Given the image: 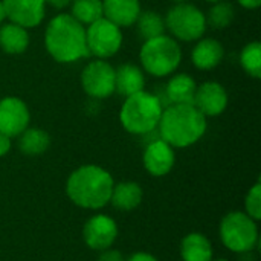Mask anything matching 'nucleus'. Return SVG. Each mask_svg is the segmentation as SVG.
I'll return each instance as SVG.
<instances>
[{
    "instance_id": "36",
    "label": "nucleus",
    "mask_w": 261,
    "mask_h": 261,
    "mask_svg": "<svg viewBox=\"0 0 261 261\" xmlns=\"http://www.w3.org/2000/svg\"><path fill=\"white\" fill-rule=\"evenodd\" d=\"M213 261V260H211ZM214 261H228V260H223V258H220V260H214Z\"/></svg>"
},
{
    "instance_id": "16",
    "label": "nucleus",
    "mask_w": 261,
    "mask_h": 261,
    "mask_svg": "<svg viewBox=\"0 0 261 261\" xmlns=\"http://www.w3.org/2000/svg\"><path fill=\"white\" fill-rule=\"evenodd\" d=\"M225 57L223 44L211 37L199 38L191 52V61L199 70H213L216 69Z\"/></svg>"
},
{
    "instance_id": "21",
    "label": "nucleus",
    "mask_w": 261,
    "mask_h": 261,
    "mask_svg": "<svg viewBox=\"0 0 261 261\" xmlns=\"http://www.w3.org/2000/svg\"><path fill=\"white\" fill-rule=\"evenodd\" d=\"M112 205L121 211H132L142 202V188L136 182H121L113 187Z\"/></svg>"
},
{
    "instance_id": "7",
    "label": "nucleus",
    "mask_w": 261,
    "mask_h": 261,
    "mask_svg": "<svg viewBox=\"0 0 261 261\" xmlns=\"http://www.w3.org/2000/svg\"><path fill=\"white\" fill-rule=\"evenodd\" d=\"M220 239L222 243L232 252H251L258 242L257 223L246 213H229L220 223Z\"/></svg>"
},
{
    "instance_id": "10",
    "label": "nucleus",
    "mask_w": 261,
    "mask_h": 261,
    "mask_svg": "<svg viewBox=\"0 0 261 261\" xmlns=\"http://www.w3.org/2000/svg\"><path fill=\"white\" fill-rule=\"evenodd\" d=\"M31 122L28 104L18 96H5L0 99V133L18 138Z\"/></svg>"
},
{
    "instance_id": "19",
    "label": "nucleus",
    "mask_w": 261,
    "mask_h": 261,
    "mask_svg": "<svg viewBox=\"0 0 261 261\" xmlns=\"http://www.w3.org/2000/svg\"><path fill=\"white\" fill-rule=\"evenodd\" d=\"M31 38L26 28L12 21H5L0 26V49L8 55H20L29 47Z\"/></svg>"
},
{
    "instance_id": "11",
    "label": "nucleus",
    "mask_w": 261,
    "mask_h": 261,
    "mask_svg": "<svg viewBox=\"0 0 261 261\" xmlns=\"http://www.w3.org/2000/svg\"><path fill=\"white\" fill-rule=\"evenodd\" d=\"M229 102L228 92L223 84L219 81H205L197 84L196 95L193 99V106L200 110L206 118H214L222 115Z\"/></svg>"
},
{
    "instance_id": "24",
    "label": "nucleus",
    "mask_w": 261,
    "mask_h": 261,
    "mask_svg": "<svg viewBox=\"0 0 261 261\" xmlns=\"http://www.w3.org/2000/svg\"><path fill=\"white\" fill-rule=\"evenodd\" d=\"M70 15L84 26L102 17V0H72Z\"/></svg>"
},
{
    "instance_id": "1",
    "label": "nucleus",
    "mask_w": 261,
    "mask_h": 261,
    "mask_svg": "<svg viewBox=\"0 0 261 261\" xmlns=\"http://www.w3.org/2000/svg\"><path fill=\"white\" fill-rule=\"evenodd\" d=\"M44 47L47 54L61 64H70L89 57L86 43V26L69 12L57 14L46 26Z\"/></svg>"
},
{
    "instance_id": "33",
    "label": "nucleus",
    "mask_w": 261,
    "mask_h": 261,
    "mask_svg": "<svg viewBox=\"0 0 261 261\" xmlns=\"http://www.w3.org/2000/svg\"><path fill=\"white\" fill-rule=\"evenodd\" d=\"M6 20H8V17H6V11H5V6H3V2L0 0V26H2Z\"/></svg>"
},
{
    "instance_id": "27",
    "label": "nucleus",
    "mask_w": 261,
    "mask_h": 261,
    "mask_svg": "<svg viewBox=\"0 0 261 261\" xmlns=\"http://www.w3.org/2000/svg\"><path fill=\"white\" fill-rule=\"evenodd\" d=\"M246 214L255 222L261 219V184L257 182L248 193L245 200Z\"/></svg>"
},
{
    "instance_id": "29",
    "label": "nucleus",
    "mask_w": 261,
    "mask_h": 261,
    "mask_svg": "<svg viewBox=\"0 0 261 261\" xmlns=\"http://www.w3.org/2000/svg\"><path fill=\"white\" fill-rule=\"evenodd\" d=\"M11 147H12L11 138L6 136V135H3V133H0V158L6 156V154L9 153Z\"/></svg>"
},
{
    "instance_id": "12",
    "label": "nucleus",
    "mask_w": 261,
    "mask_h": 261,
    "mask_svg": "<svg viewBox=\"0 0 261 261\" xmlns=\"http://www.w3.org/2000/svg\"><path fill=\"white\" fill-rule=\"evenodd\" d=\"M83 237L90 249L106 251L115 243L118 237V225L109 216H93L86 222Z\"/></svg>"
},
{
    "instance_id": "23",
    "label": "nucleus",
    "mask_w": 261,
    "mask_h": 261,
    "mask_svg": "<svg viewBox=\"0 0 261 261\" xmlns=\"http://www.w3.org/2000/svg\"><path fill=\"white\" fill-rule=\"evenodd\" d=\"M135 26H136L138 35L144 41L154 38V37H159V35L165 34V31H167L164 15H161L158 11H153V9L141 11Z\"/></svg>"
},
{
    "instance_id": "4",
    "label": "nucleus",
    "mask_w": 261,
    "mask_h": 261,
    "mask_svg": "<svg viewBox=\"0 0 261 261\" xmlns=\"http://www.w3.org/2000/svg\"><path fill=\"white\" fill-rule=\"evenodd\" d=\"M164 102L154 93L141 90L124 98L119 110L122 127L132 135H150L159 125Z\"/></svg>"
},
{
    "instance_id": "15",
    "label": "nucleus",
    "mask_w": 261,
    "mask_h": 261,
    "mask_svg": "<svg viewBox=\"0 0 261 261\" xmlns=\"http://www.w3.org/2000/svg\"><path fill=\"white\" fill-rule=\"evenodd\" d=\"M141 11L139 0H102V17L121 29L135 26Z\"/></svg>"
},
{
    "instance_id": "20",
    "label": "nucleus",
    "mask_w": 261,
    "mask_h": 261,
    "mask_svg": "<svg viewBox=\"0 0 261 261\" xmlns=\"http://www.w3.org/2000/svg\"><path fill=\"white\" fill-rule=\"evenodd\" d=\"M180 255L184 261H211L213 246L203 234L193 232L184 237L180 243Z\"/></svg>"
},
{
    "instance_id": "17",
    "label": "nucleus",
    "mask_w": 261,
    "mask_h": 261,
    "mask_svg": "<svg viewBox=\"0 0 261 261\" xmlns=\"http://www.w3.org/2000/svg\"><path fill=\"white\" fill-rule=\"evenodd\" d=\"M141 90H145V75L139 66L125 63L115 69V92L116 93L127 98Z\"/></svg>"
},
{
    "instance_id": "30",
    "label": "nucleus",
    "mask_w": 261,
    "mask_h": 261,
    "mask_svg": "<svg viewBox=\"0 0 261 261\" xmlns=\"http://www.w3.org/2000/svg\"><path fill=\"white\" fill-rule=\"evenodd\" d=\"M125 261H159L156 257H153L151 254H147V252H136L133 254L128 260Z\"/></svg>"
},
{
    "instance_id": "14",
    "label": "nucleus",
    "mask_w": 261,
    "mask_h": 261,
    "mask_svg": "<svg viewBox=\"0 0 261 261\" xmlns=\"http://www.w3.org/2000/svg\"><path fill=\"white\" fill-rule=\"evenodd\" d=\"M176 162V154L174 148L167 144L164 139H154L151 141L144 151V167L145 170L154 176V177H162L168 174Z\"/></svg>"
},
{
    "instance_id": "5",
    "label": "nucleus",
    "mask_w": 261,
    "mask_h": 261,
    "mask_svg": "<svg viewBox=\"0 0 261 261\" xmlns=\"http://www.w3.org/2000/svg\"><path fill=\"white\" fill-rule=\"evenodd\" d=\"M141 69L151 76L164 78L173 75L182 61V47L171 35L145 40L139 50Z\"/></svg>"
},
{
    "instance_id": "26",
    "label": "nucleus",
    "mask_w": 261,
    "mask_h": 261,
    "mask_svg": "<svg viewBox=\"0 0 261 261\" xmlns=\"http://www.w3.org/2000/svg\"><path fill=\"white\" fill-rule=\"evenodd\" d=\"M240 66L242 69L255 80L261 78V43L251 41L245 44L240 52Z\"/></svg>"
},
{
    "instance_id": "2",
    "label": "nucleus",
    "mask_w": 261,
    "mask_h": 261,
    "mask_svg": "<svg viewBox=\"0 0 261 261\" xmlns=\"http://www.w3.org/2000/svg\"><path fill=\"white\" fill-rule=\"evenodd\" d=\"M206 116L193 104H170L164 107L158 130L161 139L173 148H187L200 141L206 132Z\"/></svg>"
},
{
    "instance_id": "6",
    "label": "nucleus",
    "mask_w": 261,
    "mask_h": 261,
    "mask_svg": "<svg viewBox=\"0 0 261 261\" xmlns=\"http://www.w3.org/2000/svg\"><path fill=\"white\" fill-rule=\"evenodd\" d=\"M164 20L165 29L177 41H197L208 28L205 12L190 2L174 3L167 11Z\"/></svg>"
},
{
    "instance_id": "28",
    "label": "nucleus",
    "mask_w": 261,
    "mask_h": 261,
    "mask_svg": "<svg viewBox=\"0 0 261 261\" xmlns=\"http://www.w3.org/2000/svg\"><path fill=\"white\" fill-rule=\"evenodd\" d=\"M98 261H125L122 254L119 251H115V249H106V251H101V255Z\"/></svg>"
},
{
    "instance_id": "32",
    "label": "nucleus",
    "mask_w": 261,
    "mask_h": 261,
    "mask_svg": "<svg viewBox=\"0 0 261 261\" xmlns=\"http://www.w3.org/2000/svg\"><path fill=\"white\" fill-rule=\"evenodd\" d=\"M240 6L246 9H257L261 5V0H237Z\"/></svg>"
},
{
    "instance_id": "35",
    "label": "nucleus",
    "mask_w": 261,
    "mask_h": 261,
    "mask_svg": "<svg viewBox=\"0 0 261 261\" xmlns=\"http://www.w3.org/2000/svg\"><path fill=\"white\" fill-rule=\"evenodd\" d=\"M205 2H210V3H214V2H220V0H205Z\"/></svg>"
},
{
    "instance_id": "31",
    "label": "nucleus",
    "mask_w": 261,
    "mask_h": 261,
    "mask_svg": "<svg viewBox=\"0 0 261 261\" xmlns=\"http://www.w3.org/2000/svg\"><path fill=\"white\" fill-rule=\"evenodd\" d=\"M72 0H44L46 6L55 8V9H64L70 5Z\"/></svg>"
},
{
    "instance_id": "34",
    "label": "nucleus",
    "mask_w": 261,
    "mask_h": 261,
    "mask_svg": "<svg viewBox=\"0 0 261 261\" xmlns=\"http://www.w3.org/2000/svg\"><path fill=\"white\" fill-rule=\"evenodd\" d=\"M185 2H188V0H173V3H185Z\"/></svg>"
},
{
    "instance_id": "13",
    "label": "nucleus",
    "mask_w": 261,
    "mask_h": 261,
    "mask_svg": "<svg viewBox=\"0 0 261 261\" xmlns=\"http://www.w3.org/2000/svg\"><path fill=\"white\" fill-rule=\"evenodd\" d=\"M9 21L26 29L37 28L46 15L44 0H2Z\"/></svg>"
},
{
    "instance_id": "8",
    "label": "nucleus",
    "mask_w": 261,
    "mask_h": 261,
    "mask_svg": "<svg viewBox=\"0 0 261 261\" xmlns=\"http://www.w3.org/2000/svg\"><path fill=\"white\" fill-rule=\"evenodd\" d=\"M86 43L89 55H93L99 60H109L115 57L122 47V29L101 17L86 26Z\"/></svg>"
},
{
    "instance_id": "25",
    "label": "nucleus",
    "mask_w": 261,
    "mask_h": 261,
    "mask_svg": "<svg viewBox=\"0 0 261 261\" xmlns=\"http://www.w3.org/2000/svg\"><path fill=\"white\" fill-rule=\"evenodd\" d=\"M205 17L206 24H210L213 29H226L236 20V8L228 0L214 2Z\"/></svg>"
},
{
    "instance_id": "3",
    "label": "nucleus",
    "mask_w": 261,
    "mask_h": 261,
    "mask_svg": "<svg viewBox=\"0 0 261 261\" xmlns=\"http://www.w3.org/2000/svg\"><path fill=\"white\" fill-rule=\"evenodd\" d=\"M115 182L112 174L98 165H83L67 179L69 199L84 210H99L110 202Z\"/></svg>"
},
{
    "instance_id": "9",
    "label": "nucleus",
    "mask_w": 261,
    "mask_h": 261,
    "mask_svg": "<svg viewBox=\"0 0 261 261\" xmlns=\"http://www.w3.org/2000/svg\"><path fill=\"white\" fill-rule=\"evenodd\" d=\"M81 86L89 98L106 99L115 93V67L107 60L95 58L81 70Z\"/></svg>"
},
{
    "instance_id": "18",
    "label": "nucleus",
    "mask_w": 261,
    "mask_h": 261,
    "mask_svg": "<svg viewBox=\"0 0 261 261\" xmlns=\"http://www.w3.org/2000/svg\"><path fill=\"white\" fill-rule=\"evenodd\" d=\"M196 89H197V83L191 75L173 73L165 86L167 106H170V104H193Z\"/></svg>"
},
{
    "instance_id": "22",
    "label": "nucleus",
    "mask_w": 261,
    "mask_h": 261,
    "mask_svg": "<svg viewBox=\"0 0 261 261\" xmlns=\"http://www.w3.org/2000/svg\"><path fill=\"white\" fill-rule=\"evenodd\" d=\"M50 147V136L46 130L28 127L18 136V148L26 156H40Z\"/></svg>"
}]
</instances>
